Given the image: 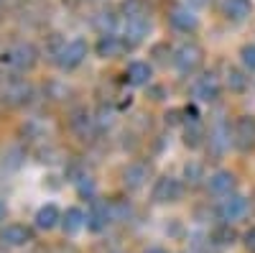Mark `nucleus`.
Returning a JSON list of instances; mask_svg holds the SVG:
<instances>
[{
	"instance_id": "obj_1",
	"label": "nucleus",
	"mask_w": 255,
	"mask_h": 253,
	"mask_svg": "<svg viewBox=\"0 0 255 253\" xmlns=\"http://www.w3.org/2000/svg\"><path fill=\"white\" fill-rule=\"evenodd\" d=\"M204 61V49L197 44V41H184V44L176 46L174 51V67L181 72V74H191L202 67Z\"/></svg>"
},
{
	"instance_id": "obj_2",
	"label": "nucleus",
	"mask_w": 255,
	"mask_h": 253,
	"mask_svg": "<svg viewBox=\"0 0 255 253\" xmlns=\"http://www.w3.org/2000/svg\"><path fill=\"white\" fill-rule=\"evenodd\" d=\"M87 51H90L87 41H84V38H72V41H67V44L56 51V64L61 69H74V67H79L84 61Z\"/></svg>"
},
{
	"instance_id": "obj_3",
	"label": "nucleus",
	"mask_w": 255,
	"mask_h": 253,
	"mask_svg": "<svg viewBox=\"0 0 255 253\" xmlns=\"http://www.w3.org/2000/svg\"><path fill=\"white\" fill-rule=\"evenodd\" d=\"M245 213H248V200L243 197V195H227V197H222L220 200V205H217V218L225 223V225H230V223H238L240 218H245Z\"/></svg>"
},
{
	"instance_id": "obj_4",
	"label": "nucleus",
	"mask_w": 255,
	"mask_h": 253,
	"mask_svg": "<svg viewBox=\"0 0 255 253\" xmlns=\"http://www.w3.org/2000/svg\"><path fill=\"white\" fill-rule=\"evenodd\" d=\"M148 33V18L145 13H125L123 23V41L125 46H138Z\"/></svg>"
},
{
	"instance_id": "obj_5",
	"label": "nucleus",
	"mask_w": 255,
	"mask_h": 253,
	"mask_svg": "<svg viewBox=\"0 0 255 253\" xmlns=\"http://www.w3.org/2000/svg\"><path fill=\"white\" fill-rule=\"evenodd\" d=\"M232 143L240 151H250L255 146V118L253 115H240L232 128Z\"/></svg>"
},
{
	"instance_id": "obj_6",
	"label": "nucleus",
	"mask_w": 255,
	"mask_h": 253,
	"mask_svg": "<svg viewBox=\"0 0 255 253\" xmlns=\"http://www.w3.org/2000/svg\"><path fill=\"white\" fill-rule=\"evenodd\" d=\"M36 56L38 51L33 44H15L10 51L3 54V64H10L15 69H31L36 64Z\"/></svg>"
},
{
	"instance_id": "obj_7",
	"label": "nucleus",
	"mask_w": 255,
	"mask_h": 253,
	"mask_svg": "<svg viewBox=\"0 0 255 253\" xmlns=\"http://www.w3.org/2000/svg\"><path fill=\"white\" fill-rule=\"evenodd\" d=\"M168 23H171L176 31L181 33H191V31H197L199 26V18L191 13L189 5H181V3H174L171 8H168Z\"/></svg>"
},
{
	"instance_id": "obj_8",
	"label": "nucleus",
	"mask_w": 255,
	"mask_h": 253,
	"mask_svg": "<svg viewBox=\"0 0 255 253\" xmlns=\"http://www.w3.org/2000/svg\"><path fill=\"white\" fill-rule=\"evenodd\" d=\"M222 92V82L217 74H202L197 82H194V87H191V95H194L199 102H215Z\"/></svg>"
},
{
	"instance_id": "obj_9",
	"label": "nucleus",
	"mask_w": 255,
	"mask_h": 253,
	"mask_svg": "<svg viewBox=\"0 0 255 253\" xmlns=\"http://www.w3.org/2000/svg\"><path fill=\"white\" fill-rule=\"evenodd\" d=\"M184 195V184L174 177H161L153 187V200L156 202H179Z\"/></svg>"
},
{
	"instance_id": "obj_10",
	"label": "nucleus",
	"mask_w": 255,
	"mask_h": 253,
	"mask_svg": "<svg viewBox=\"0 0 255 253\" xmlns=\"http://www.w3.org/2000/svg\"><path fill=\"white\" fill-rule=\"evenodd\" d=\"M110 220H113L110 202H105V200H92L90 213H87V228H90V230H102Z\"/></svg>"
},
{
	"instance_id": "obj_11",
	"label": "nucleus",
	"mask_w": 255,
	"mask_h": 253,
	"mask_svg": "<svg viewBox=\"0 0 255 253\" xmlns=\"http://www.w3.org/2000/svg\"><path fill=\"white\" fill-rule=\"evenodd\" d=\"M0 241H3L5 246H13V248L26 246V243H31V241H33V230H31V228H26V225L13 223V225H5L3 230H0Z\"/></svg>"
},
{
	"instance_id": "obj_12",
	"label": "nucleus",
	"mask_w": 255,
	"mask_h": 253,
	"mask_svg": "<svg viewBox=\"0 0 255 253\" xmlns=\"http://www.w3.org/2000/svg\"><path fill=\"white\" fill-rule=\"evenodd\" d=\"M207 146H209V154H212V156H222V154L230 149V128H227V123L220 120L215 128L209 131Z\"/></svg>"
},
{
	"instance_id": "obj_13",
	"label": "nucleus",
	"mask_w": 255,
	"mask_h": 253,
	"mask_svg": "<svg viewBox=\"0 0 255 253\" xmlns=\"http://www.w3.org/2000/svg\"><path fill=\"white\" fill-rule=\"evenodd\" d=\"M95 49H97V56L102 59H118L125 51V41L123 36H115V33H102Z\"/></svg>"
},
{
	"instance_id": "obj_14",
	"label": "nucleus",
	"mask_w": 255,
	"mask_h": 253,
	"mask_svg": "<svg viewBox=\"0 0 255 253\" xmlns=\"http://www.w3.org/2000/svg\"><path fill=\"white\" fill-rule=\"evenodd\" d=\"M235 184H238V179H235V174H232V172H215V174L209 177V182H207L209 192H212V195H217V197H227V195H232Z\"/></svg>"
},
{
	"instance_id": "obj_15",
	"label": "nucleus",
	"mask_w": 255,
	"mask_h": 253,
	"mask_svg": "<svg viewBox=\"0 0 255 253\" xmlns=\"http://www.w3.org/2000/svg\"><path fill=\"white\" fill-rule=\"evenodd\" d=\"M222 8V15L227 20H232V23H240V20H245L253 10V3L250 0H222L220 3Z\"/></svg>"
},
{
	"instance_id": "obj_16",
	"label": "nucleus",
	"mask_w": 255,
	"mask_h": 253,
	"mask_svg": "<svg viewBox=\"0 0 255 253\" xmlns=\"http://www.w3.org/2000/svg\"><path fill=\"white\" fill-rule=\"evenodd\" d=\"M148 174H151V169H148L145 164L135 161V164H128L125 172H123V184L128 189H140L145 182H148Z\"/></svg>"
},
{
	"instance_id": "obj_17",
	"label": "nucleus",
	"mask_w": 255,
	"mask_h": 253,
	"mask_svg": "<svg viewBox=\"0 0 255 253\" xmlns=\"http://www.w3.org/2000/svg\"><path fill=\"white\" fill-rule=\"evenodd\" d=\"M128 82L140 87V84H148L151 82V64H145V61H130L128 64V72H125Z\"/></svg>"
},
{
	"instance_id": "obj_18",
	"label": "nucleus",
	"mask_w": 255,
	"mask_h": 253,
	"mask_svg": "<svg viewBox=\"0 0 255 253\" xmlns=\"http://www.w3.org/2000/svg\"><path fill=\"white\" fill-rule=\"evenodd\" d=\"M59 220H61V213H59L56 205H44V207H41L38 213H36V228H41V230L56 228Z\"/></svg>"
},
{
	"instance_id": "obj_19",
	"label": "nucleus",
	"mask_w": 255,
	"mask_h": 253,
	"mask_svg": "<svg viewBox=\"0 0 255 253\" xmlns=\"http://www.w3.org/2000/svg\"><path fill=\"white\" fill-rule=\"evenodd\" d=\"M61 223H64V230H67V233H77V230H82L84 225H87V215H84L79 207H69L67 213L61 215Z\"/></svg>"
},
{
	"instance_id": "obj_20",
	"label": "nucleus",
	"mask_w": 255,
	"mask_h": 253,
	"mask_svg": "<svg viewBox=\"0 0 255 253\" xmlns=\"http://www.w3.org/2000/svg\"><path fill=\"white\" fill-rule=\"evenodd\" d=\"M72 128H74L79 136L87 138V136L92 133V115H90L87 110H77V113L72 115Z\"/></svg>"
},
{
	"instance_id": "obj_21",
	"label": "nucleus",
	"mask_w": 255,
	"mask_h": 253,
	"mask_svg": "<svg viewBox=\"0 0 255 253\" xmlns=\"http://www.w3.org/2000/svg\"><path fill=\"white\" fill-rule=\"evenodd\" d=\"M28 95H31V87L26 82H13L5 92V97H10V102H23V100H28Z\"/></svg>"
},
{
	"instance_id": "obj_22",
	"label": "nucleus",
	"mask_w": 255,
	"mask_h": 253,
	"mask_svg": "<svg viewBox=\"0 0 255 253\" xmlns=\"http://www.w3.org/2000/svg\"><path fill=\"white\" fill-rule=\"evenodd\" d=\"M227 87L232 90V92H243L245 87H248V77H243V72H238V69H227Z\"/></svg>"
},
{
	"instance_id": "obj_23",
	"label": "nucleus",
	"mask_w": 255,
	"mask_h": 253,
	"mask_svg": "<svg viewBox=\"0 0 255 253\" xmlns=\"http://www.w3.org/2000/svg\"><path fill=\"white\" fill-rule=\"evenodd\" d=\"M191 123V128H186V146H199L202 143V138H204V131H202V125H199V120H189Z\"/></svg>"
},
{
	"instance_id": "obj_24",
	"label": "nucleus",
	"mask_w": 255,
	"mask_h": 253,
	"mask_svg": "<svg viewBox=\"0 0 255 253\" xmlns=\"http://www.w3.org/2000/svg\"><path fill=\"white\" fill-rule=\"evenodd\" d=\"M184 177H186L189 184H199V182L204 179V169H202V164H186V166H184Z\"/></svg>"
},
{
	"instance_id": "obj_25",
	"label": "nucleus",
	"mask_w": 255,
	"mask_h": 253,
	"mask_svg": "<svg viewBox=\"0 0 255 253\" xmlns=\"http://www.w3.org/2000/svg\"><path fill=\"white\" fill-rule=\"evenodd\" d=\"M240 61L248 72H255V44H245L240 49Z\"/></svg>"
},
{
	"instance_id": "obj_26",
	"label": "nucleus",
	"mask_w": 255,
	"mask_h": 253,
	"mask_svg": "<svg viewBox=\"0 0 255 253\" xmlns=\"http://www.w3.org/2000/svg\"><path fill=\"white\" fill-rule=\"evenodd\" d=\"M215 238H220V243H232L235 241V233H232V228H220L215 233Z\"/></svg>"
},
{
	"instance_id": "obj_27",
	"label": "nucleus",
	"mask_w": 255,
	"mask_h": 253,
	"mask_svg": "<svg viewBox=\"0 0 255 253\" xmlns=\"http://www.w3.org/2000/svg\"><path fill=\"white\" fill-rule=\"evenodd\" d=\"M245 248L255 253V228H250L248 233H245Z\"/></svg>"
},
{
	"instance_id": "obj_28",
	"label": "nucleus",
	"mask_w": 255,
	"mask_h": 253,
	"mask_svg": "<svg viewBox=\"0 0 255 253\" xmlns=\"http://www.w3.org/2000/svg\"><path fill=\"white\" fill-rule=\"evenodd\" d=\"M5 215H8V207H5V202H3V200H0V223L5 220Z\"/></svg>"
},
{
	"instance_id": "obj_29",
	"label": "nucleus",
	"mask_w": 255,
	"mask_h": 253,
	"mask_svg": "<svg viewBox=\"0 0 255 253\" xmlns=\"http://www.w3.org/2000/svg\"><path fill=\"white\" fill-rule=\"evenodd\" d=\"M145 253H168V251H163V248H148Z\"/></svg>"
},
{
	"instance_id": "obj_30",
	"label": "nucleus",
	"mask_w": 255,
	"mask_h": 253,
	"mask_svg": "<svg viewBox=\"0 0 255 253\" xmlns=\"http://www.w3.org/2000/svg\"><path fill=\"white\" fill-rule=\"evenodd\" d=\"M194 3H207V0H194Z\"/></svg>"
}]
</instances>
